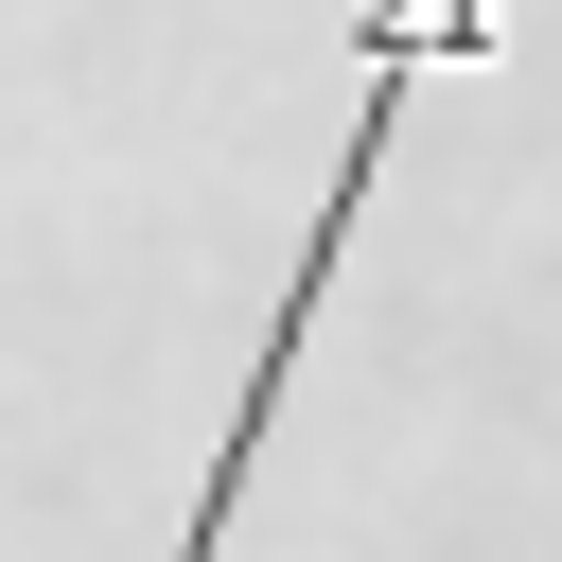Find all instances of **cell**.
<instances>
[{
    "label": "cell",
    "mask_w": 562,
    "mask_h": 562,
    "mask_svg": "<svg viewBox=\"0 0 562 562\" xmlns=\"http://www.w3.org/2000/svg\"><path fill=\"white\" fill-rule=\"evenodd\" d=\"M351 35H369L351 140H334V193H316V228H299V263H281V316H263V351H246V404L211 422V474H193V509H176V562L228 544V509H246V474H263V422H281V386H299V334H316V299L351 281V211H369V176H386L422 70H439V53H492V0H351Z\"/></svg>",
    "instance_id": "6da1fadb"
}]
</instances>
